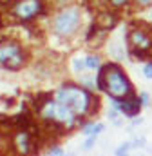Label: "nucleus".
<instances>
[{
	"label": "nucleus",
	"mask_w": 152,
	"mask_h": 156,
	"mask_svg": "<svg viewBox=\"0 0 152 156\" xmlns=\"http://www.w3.org/2000/svg\"><path fill=\"white\" fill-rule=\"evenodd\" d=\"M103 131H105V125H103V123H94V125H92V131H91L89 136H98V134L103 133Z\"/></svg>",
	"instance_id": "2eb2a0df"
},
{
	"label": "nucleus",
	"mask_w": 152,
	"mask_h": 156,
	"mask_svg": "<svg viewBox=\"0 0 152 156\" xmlns=\"http://www.w3.org/2000/svg\"><path fill=\"white\" fill-rule=\"evenodd\" d=\"M138 96H140V102H141V107H149V105H150V94H149L147 91H141V93H140Z\"/></svg>",
	"instance_id": "ddd939ff"
},
{
	"label": "nucleus",
	"mask_w": 152,
	"mask_h": 156,
	"mask_svg": "<svg viewBox=\"0 0 152 156\" xmlns=\"http://www.w3.org/2000/svg\"><path fill=\"white\" fill-rule=\"evenodd\" d=\"M81 24V11L76 5H67L64 9H60L54 18H53V31L62 37V38H69L73 37L78 27Z\"/></svg>",
	"instance_id": "20e7f679"
},
{
	"label": "nucleus",
	"mask_w": 152,
	"mask_h": 156,
	"mask_svg": "<svg viewBox=\"0 0 152 156\" xmlns=\"http://www.w3.org/2000/svg\"><path fill=\"white\" fill-rule=\"evenodd\" d=\"M136 4H138L140 7H150L152 0H136Z\"/></svg>",
	"instance_id": "aec40b11"
},
{
	"label": "nucleus",
	"mask_w": 152,
	"mask_h": 156,
	"mask_svg": "<svg viewBox=\"0 0 152 156\" xmlns=\"http://www.w3.org/2000/svg\"><path fill=\"white\" fill-rule=\"evenodd\" d=\"M11 144H13V149H15L20 156H27L33 151V147H35V144H33V134H31L26 127H20V129L13 134Z\"/></svg>",
	"instance_id": "6e6552de"
},
{
	"label": "nucleus",
	"mask_w": 152,
	"mask_h": 156,
	"mask_svg": "<svg viewBox=\"0 0 152 156\" xmlns=\"http://www.w3.org/2000/svg\"><path fill=\"white\" fill-rule=\"evenodd\" d=\"M94 142H96V136H87V140L83 142V149H85V151H89V149H92V145H94Z\"/></svg>",
	"instance_id": "a211bd4d"
},
{
	"label": "nucleus",
	"mask_w": 152,
	"mask_h": 156,
	"mask_svg": "<svg viewBox=\"0 0 152 156\" xmlns=\"http://www.w3.org/2000/svg\"><path fill=\"white\" fill-rule=\"evenodd\" d=\"M145 145H147V140H145V138H141V136L132 140V149H134V147H136V149H140V147H145Z\"/></svg>",
	"instance_id": "f3484780"
},
{
	"label": "nucleus",
	"mask_w": 152,
	"mask_h": 156,
	"mask_svg": "<svg viewBox=\"0 0 152 156\" xmlns=\"http://www.w3.org/2000/svg\"><path fill=\"white\" fill-rule=\"evenodd\" d=\"M112 123L116 125V127H121V125H123V120H121V118H118V120H114Z\"/></svg>",
	"instance_id": "412c9836"
},
{
	"label": "nucleus",
	"mask_w": 152,
	"mask_h": 156,
	"mask_svg": "<svg viewBox=\"0 0 152 156\" xmlns=\"http://www.w3.org/2000/svg\"><path fill=\"white\" fill-rule=\"evenodd\" d=\"M0 66L9 71H18L26 66V53L16 40H0Z\"/></svg>",
	"instance_id": "39448f33"
},
{
	"label": "nucleus",
	"mask_w": 152,
	"mask_h": 156,
	"mask_svg": "<svg viewBox=\"0 0 152 156\" xmlns=\"http://www.w3.org/2000/svg\"><path fill=\"white\" fill-rule=\"evenodd\" d=\"M132 0H109V5L112 7V9H121V7H125V5H129Z\"/></svg>",
	"instance_id": "f8f14e48"
},
{
	"label": "nucleus",
	"mask_w": 152,
	"mask_h": 156,
	"mask_svg": "<svg viewBox=\"0 0 152 156\" xmlns=\"http://www.w3.org/2000/svg\"><path fill=\"white\" fill-rule=\"evenodd\" d=\"M73 69H74L76 73H81L83 69H87V67H85V60H81V58H74V60H73Z\"/></svg>",
	"instance_id": "4468645a"
},
{
	"label": "nucleus",
	"mask_w": 152,
	"mask_h": 156,
	"mask_svg": "<svg viewBox=\"0 0 152 156\" xmlns=\"http://www.w3.org/2000/svg\"><path fill=\"white\" fill-rule=\"evenodd\" d=\"M47 156H64V149H62V147H53V149L47 153Z\"/></svg>",
	"instance_id": "6ab92c4d"
},
{
	"label": "nucleus",
	"mask_w": 152,
	"mask_h": 156,
	"mask_svg": "<svg viewBox=\"0 0 152 156\" xmlns=\"http://www.w3.org/2000/svg\"><path fill=\"white\" fill-rule=\"evenodd\" d=\"M85 67L87 69H91V71H100V67H102V60H100V56L98 55H87L85 58Z\"/></svg>",
	"instance_id": "9d476101"
},
{
	"label": "nucleus",
	"mask_w": 152,
	"mask_h": 156,
	"mask_svg": "<svg viewBox=\"0 0 152 156\" xmlns=\"http://www.w3.org/2000/svg\"><path fill=\"white\" fill-rule=\"evenodd\" d=\"M112 109L119 111L121 115H125L127 118H136L140 116V111H141V102H140V96L132 94L125 100H112Z\"/></svg>",
	"instance_id": "1a4fd4ad"
},
{
	"label": "nucleus",
	"mask_w": 152,
	"mask_h": 156,
	"mask_svg": "<svg viewBox=\"0 0 152 156\" xmlns=\"http://www.w3.org/2000/svg\"><path fill=\"white\" fill-rule=\"evenodd\" d=\"M54 100L69 107L78 118L87 116L98 105V98H94L89 89H85L83 85H74V83H65L60 89H56Z\"/></svg>",
	"instance_id": "f03ea898"
},
{
	"label": "nucleus",
	"mask_w": 152,
	"mask_h": 156,
	"mask_svg": "<svg viewBox=\"0 0 152 156\" xmlns=\"http://www.w3.org/2000/svg\"><path fill=\"white\" fill-rule=\"evenodd\" d=\"M141 71H143V76L147 78V80H152V62H147Z\"/></svg>",
	"instance_id": "dca6fc26"
},
{
	"label": "nucleus",
	"mask_w": 152,
	"mask_h": 156,
	"mask_svg": "<svg viewBox=\"0 0 152 156\" xmlns=\"http://www.w3.org/2000/svg\"><path fill=\"white\" fill-rule=\"evenodd\" d=\"M130 149H132V142H125V144H121V145L114 151V156H129Z\"/></svg>",
	"instance_id": "9b49d317"
},
{
	"label": "nucleus",
	"mask_w": 152,
	"mask_h": 156,
	"mask_svg": "<svg viewBox=\"0 0 152 156\" xmlns=\"http://www.w3.org/2000/svg\"><path fill=\"white\" fill-rule=\"evenodd\" d=\"M150 154H152V147H150Z\"/></svg>",
	"instance_id": "5701e85b"
},
{
	"label": "nucleus",
	"mask_w": 152,
	"mask_h": 156,
	"mask_svg": "<svg viewBox=\"0 0 152 156\" xmlns=\"http://www.w3.org/2000/svg\"><path fill=\"white\" fill-rule=\"evenodd\" d=\"M127 47L130 55L143 56L152 51V35L145 26H130L127 29Z\"/></svg>",
	"instance_id": "423d86ee"
},
{
	"label": "nucleus",
	"mask_w": 152,
	"mask_h": 156,
	"mask_svg": "<svg viewBox=\"0 0 152 156\" xmlns=\"http://www.w3.org/2000/svg\"><path fill=\"white\" fill-rule=\"evenodd\" d=\"M0 151H2V134H0Z\"/></svg>",
	"instance_id": "4be33fe9"
},
{
	"label": "nucleus",
	"mask_w": 152,
	"mask_h": 156,
	"mask_svg": "<svg viewBox=\"0 0 152 156\" xmlns=\"http://www.w3.org/2000/svg\"><path fill=\"white\" fill-rule=\"evenodd\" d=\"M43 11V0H16L11 7V13L20 22H29Z\"/></svg>",
	"instance_id": "0eeeda50"
},
{
	"label": "nucleus",
	"mask_w": 152,
	"mask_h": 156,
	"mask_svg": "<svg viewBox=\"0 0 152 156\" xmlns=\"http://www.w3.org/2000/svg\"><path fill=\"white\" fill-rule=\"evenodd\" d=\"M98 89L103 91L111 100H125L134 94V85L119 64H103L98 71Z\"/></svg>",
	"instance_id": "f257e3e1"
},
{
	"label": "nucleus",
	"mask_w": 152,
	"mask_h": 156,
	"mask_svg": "<svg viewBox=\"0 0 152 156\" xmlns=\"http://www.w3.org/2000/svg\"><path fill=\"white\" fill-rule=\"evenodd\" d=\"M36 111H38V115H40V118H42L43 122L53 123V125H58V127H64V129L74 127L76 120H78V116H76L74 113H73L69 107H65L64 104L56 102L54 96L42 100V102L38 104Z\"/></svg>",
	"instance_id": "7ed1b4c3"
}]
</instances>
